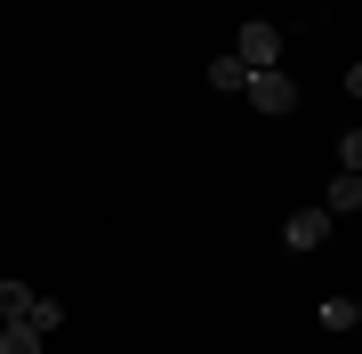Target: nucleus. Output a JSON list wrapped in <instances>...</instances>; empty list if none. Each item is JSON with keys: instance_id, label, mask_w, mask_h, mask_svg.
<instances>
[{"instance_id": "nucleus-5", "label": "nucleus", "mask_w": 362, "mask_h": 354, "mask_svg": "<svg viewBox=\"0 0 362 354\" xmlns=\"http://www.w3.org/2000/svg\"><path fill=\"white\" fill-rule=\"evenodd\" d=\"M209 89H218V97L250 89V65H242V57H218V65H209Z\"/></svg>"}, {"instance_id": "nucleus-1", "label": "nucleus", "mask_w": 362, "mask_h": 354, "mask_svg": "<svg viewBox=\"0 0 362 354\" xmlns=\"http://www.w3.org/2000/svg\"><path fill=\"white\" fill-rule=\"evenodd\" d=\"M250 113H298V81L282 73V65H266V73H250Z\"/></svg>"}, {"instance_id": "nucleus-9", "label": "nucleus", "mask_w": 362, "mask_h": 354, "mask_svg": "<svg viewBox=\"0 0 362 354\" xmlns=\"http://www.w3.org/2000/svg\"><path fill=\"white\" fill-rule=\"evenodd\" d=\"M322 330H354V298H322Z\"/></svg>"}, {"instance_id": "nucleus-8", "label": "nucleus", "mask_w": 362, "mask_h": 354, "mask_svg": "<svg viewBox=\"0 0 362 354\" xmlns=\"http://www.w3.org/2000/svg\"><path fill=\"white\" fill-rule=\"evenodd\" d=\"M25 322L40 330V338H57V322H65V306H57V298H33V306H25Z\"/></svg>"}, {"instance_id": "nucleus-2", "label": "nucleus", "mask_w": 362, "mask_h": 354, "mask_svg": "<svg viewBox=\"0 0 362 354\" xmlns=\"http://www.w3.org/2000/svg\"><path fill=\"white\" fill-rule=\"evenodd\" d=\"M233 57H242L250 73H266V65H282V33H274L266 16H250V25L233 33Z\"/></svg>"}, {"instance_id": "nucleus-10", "label": "nucleus", "mask_w": 362, "mask_h": 354, "mask_svg": "<svg viewBox=\"0 0 362 354\" xmlns=\"http://www.w3.org/2000/svg\"><path fill=\"white\" fill-rule=\"evenodd\" d=\"M338 170H362V129H346V137H338Z\"/></svg>"}, {"instance_id": "nucleus-11", "label": "nucleus", "mask_w": 362, "mask_h": 354, "mask_svg": "<svg viewBox=\"0 0 362 354\" xmlns=\"http://www.w3.org/2000/svg\"><path fill=\"white\" fill-rule=\"evenodd\" d=\"M346 97H362V65H346Z\"/></svg>"}, {"instance_id": "nucleus-4", "label": "nucleus", "mask_w": 362, "mask_h": 354, "mask_svg": "<svg viewBox=\"0 0 362 354\" xmlns=\"http://www.w3.org/2000/svg\"><path fill=\"white\" fill-rule=\"evenodd\" d=\"M322 210H330V218H346V210H362V170H346V177H330Z\"/></svg>"}, {"instance_id": "nucleus-7", "label": "nucleus", "mask_w": 362, "mask_h": 354, "mask_svg": "<svg viewBox=\"0 0 362 354\" xmlns=\"http://www.w3.org/2000/svg\"><path fill=\"white\" fill-rule=\"evenodd\" d=\"M40 298V290H25V282H0V322H25V306Z\"/></svg>"}, {"instance_id": "nucleus-3", "label": "nucleus", "mask_w": 362, "mask_h": 354, "mask_svg": "<svg viewBox=\"0 0 362 354\" xmlns=\"http://www.w3.org/2000/svg\"><path fill=\"white\" fill-rule=\"evenodd\" d=\"M282 242H290V249H322V242H330V210H298V218L282 225Z\"/></svg>"}, {"instance_id": "nucleus-12", "label": "nucleus", "mask_w": 362, "mask_h": 354, "mask_svg": "<svg viewBox=\"0 0 362 354\" xmlns=\"http://www.w3.org/2000/svg\"><path fill=\"white\" fill-rule=\"evenodd\" d=\"M354 330H362V298H354Z\"/></svg>"}, {"instance_id": "nucleus-6", "label": "nucleus", "mask_w": 362, "mask_h": 354, "mask_svg": "<svg viewBox=\"0 0 362 354\" xmlns=\"http://www.w3.org/2000/svg\"><path fill=\"white\" fill-rule=\"evenodd\" d=\"M40 346H49V338H40L33 322H0V354H40Z\"/></svg>"}]
</instances>
